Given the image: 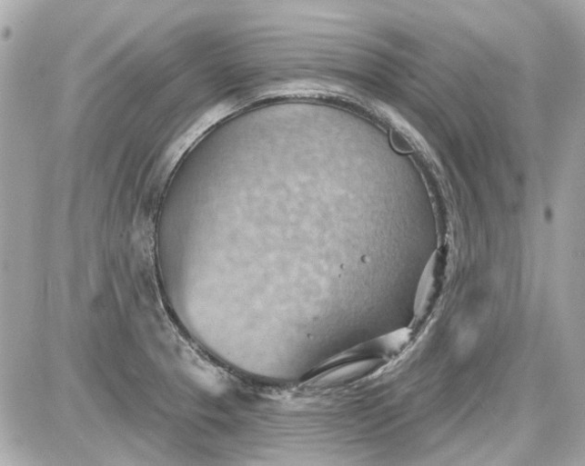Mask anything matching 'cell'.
Returning a JSON list of instances; mask_svg holds the SVG:
<instances>
[{
    "mask_svg": "<svg viewBox=\"0 0 585 466\" xmlns=\"http://www.w3.org/2000/svg\"><path fill=\"white\" fill-rule=\"evenodd\" d=\"M440 258L441 256L436 253L421 277L415 302V314L419 318L428 315L430 307L438 299L442 273Z\"/></svg>",
    "mask_w": 585,
    "mask_h": 466,
    "instance_id": "cell-1",
    "label": "cell"
}]
</instances>
